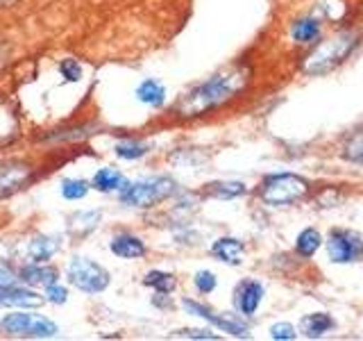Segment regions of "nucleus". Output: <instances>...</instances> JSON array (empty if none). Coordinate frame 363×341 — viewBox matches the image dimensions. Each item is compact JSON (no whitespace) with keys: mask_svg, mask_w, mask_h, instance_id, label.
<instances>
[{"mask_svg":"<svg viewBox=\"0 0 363 341\" xmlns=\"http://www.w3.org/2000/svg\"><path fill=\"white\" fill-rule=\"evenodd\" d=\"M28 175H30V168L23 166V164L0 166V198L9 196V193H14L16 189H21L23 182L28 180Z\"/></svg>","mask_w":363,"mask_h":341,"instance_id":"10","label":"nucleus"},{"mask_svg":"<svg viewBox=\"0 0 363 341\" xmlns=\"http://www.w3.org/2000/svg\"><path fill=\"white\" fill-rule=\"evenodd\" d=\"M45 296H48V301L50 303H57V305H60V303H66V289L64 287H57V284L52 282V284H48V289H45Z\"/></svg>","mask_w":363,"mask_h":341,"instance_id":"30","label":"nucleus"},{"mask_svg":"<svg viewBox=\"0 0 363 341\" xmlns=\"http://www.w3.org/2000/svg\"><path fill=\"white\" fill-rule=\"evenodd\" d=\"M270 337L275 341H291V339H295V330L289 323H277V325H272Z\"/></svg>","mask_w":363,"mask_h":341,"instance_id":"29","label":"nucleus"},{"mask_svg":"<svg viewBox=\"0 0 363 341\" xmlns=\"http://www.w3.org/2000/svg\"><path fill=\"white\" fill-rule=\"evenodd\" d=\"M209 196L213 198H236V196H243L245 193V187L241 185V182H213V185H209Z\"/></svg>","mask_w":363,"mask_h":341,"instance_id":"20","label":"nucleus"},{"mask_svg":"<svg viewBox=\"0 0 363 341\" xmlns=\"http://www.w3.org/2000/svg\"><path fill=\"white\" fill-rule=\"evenodd\" d=\"M175 337H186V339H218L209 330H179L175 332Z\"/></svg>","mask_w":363,"mask_h":341,"instance_id":"31","label":"nucleus"},{"mask_svg":"<svg viewBox=\"0 0 363 341\" xmlns=\"http://www.w3.org/2000/svg\"><path fill=\"white\" fill-rule=\"evenodd\" d=\"M293 41L298 43H311L318 39V34H320V28H318V23L311 21V18H304V21H298L293 26Z\"/></svg>","mask_w":363,"mask_h":341,"instance_id":"19","label":"nucleus"},{"mask_svg":"<svg viewBox=\"0 0 363 341\" xmlns=\"http://www.w3.org/2000/svg\"><path fill=\"white\" fill-rule=\"evenodd\" d=\"M9 3H14V0H0V7H5V5H9Z\"/></svg>","mask_w":363,"mask_h":341,"instance_id":"33","label":"nucleus"},{"mask_svg":"<svg viewBox=\"0 0 363 341\" xmlns=\"http://www.w3.org/2000/svg\"><path fill=\"white\" fill-rule=\"evenodd\" d=\"M327 253L336 264H350L363 255V239L352 230H332L327 239Z\"/></svg>","mask_w":363,"mask_h":341,"instance_id":"7","label":"nucleus"},{"mask_svg":"<svg viewBox=\"0 0 363 341\" xmlns=\"http://www.w3.org/2000/svg\"><path fill=\"white\" fill-rule=\"evenodd\" d=\"M41 303L43 298L34 291L14 289L11 284L9 287H0V310L3 307H39Z\"/></svg>","mask_w":363,"mask_h":341,"instance_id":"11","label":"nucleus"},{"mask_svg":"<svg viewBox=\"0 0 363 341\" xmlns=\"http://www.w3.org/2000/svg\"><path fill=\"white\" fill-rule=\"evenodd\" d=\"M211 253L218 257L220 261H227V264H234L238 266L243 261V253H245V246L238 242V239H230V237H225V239H218V242L213 244L211 248Z\"/></svg>","mask_w":363,"mask_h":341,"instance_id":"12","label":"nucleus"},{"mask_svg":"<svg viewBox=\"0 0 363 341\" xmlns=\"http://www.w3.org/2000/svg\"><path fill=\"white\" fill-rule=\"evenodd\" d=\"M196 287L202 293H211L216 289V276H213V273H209V271H200L198 276H196Z\"/></svg>","mask_w":363,"mask_h":341,"instance_id":"28","label":"nucleus"},{"mask_svg":"<svg viewBox=\"0 0 363 341\" xmlns=\"http://www.w3.org/2000/svg\"><path fill=\"white\" fill-rule=\"evenodd\" d=\"M184 307L191 312V314H196V316H202V318H207L209 323H213L216 328H220L225 330V332H230V335H236V337H245L247 335V325L241 323V321H236V318H227V316H218L216 312H211L209 307H204L196 301H184Z\"/></svg>","mask_w":363,"mask_h":341,"instance_id":"8","label":"nucleus"},{"mask_svg":"<svg viewBox=\"0 0 363 341\" xmlns=\"http://www.w3.org/2000/svg\"><path fill=\"white\" fill-rule=\"evenodd\" d=\"M247 68H232V71L213 75L179 100L177 114L179 117H200V114H207L209 109L220 107L223 102L232 100L247 85Z\"/></svg>","mask_w":363,"mask_h":341,"instance_id":"1","label":"nucleus"},{"mask_svg":"<svg viewBox=\"0 0 363 341\" xmlns=\"http://www.w3.org/2000/svg\"><path fill=\"white\" fill-rule=\"evenodd\" d=\"M354 43H357V39L352 37V34H340L336 39H329V41L320 43L309 57H306L302 71L306 75H320V73L332 71L336 64H340L352 53Z\"/></svg>","mask_w":363,"mask_h":341,"instance_id":"2","label":"nucleus"},{"mask_svg":"<svg viewBox=\"0 0 363 341\" xmlns=\"http://www.w3.org/2000/svg\"><path fill=\"white\" fill-rule=\"evenodd\" d=\"M16 130V123H14V117H11V112L0 102V141L9 139L11 134Z\"/></svg>","mask_w":363,"mask_h":341,"instance_id":"26","label":"nucleus"},{"mask_svg":"<svg viewBox=\"0 0 363 341\" xmlns=\"http://www.w3.org/2000/svg\"><path fill=\"white\" fill-rule=\"evenodd\" d=\"M309 185L306 180L293 173H279V175H270L264 185H261V198L268 205H289L306 196Z\"/></svg>","mask_w":363,"mask_h":341,"instance_id":"4","label":"nucleus"},{"mask_svg":"<svg viewBox=\"0 0 363 341\" xmlns=\"http://www.w3.org/2000/svg\"><path fill=\"white\" fill-rule=\"evenodd\" d=\"M320 232L318 230H313V227H306V230H302L300 232V237H298V244H295V248H298V253L302 255V257H311L318 248H320Z\"/></svg>","mask_w":363,"mask_h":341,"instance_id":"18","label":"nucleus"},{"mask_svg":"<svg viewBox=\"0 0 363 341\" xmlns=\"http://www.w3.org/2000/svg\"><path fill=\"white\" fill-rule=\"evenodd\" d=\"M60 71L68 82H77V80L82 77V68H79V64L75 60H64L60 64Z\"/></svg>","mask_w":363,"mask_h":341,"instance_id":"27","label":"nucleus"},{"mask_svg":"<svg viewBox=\"0 0 363 341\" xmlns=\"http://www.w3.org/2000/svg\"><path fill=\"white\" fill-rule=\"evenodd\" d=\"M21 280L32 287H39V284H52L57 280V271L55 269H45V266H26L21 271Z\"/></svg>","mask_w":363,"mask_h":341,"instance_id":"16","label":"nucleus"},{"mask_svg":"<svg viewBox=\"0 0 363 341\" xmlns=\"http://www.w3.org/2000/svg\"><path fill=\"white\" fill-rule=\"evenodd\" d=\"M175 193V182L168 178H150L134 182V185H125L121 200L130 207H152V205L166 200Z\"/></svg>","mask_w":363,"mask_h":341,"instance_id":"3","label":"nucleus"},{"mask_svg":"<svg viewBox=\"0 0 363 341\" xmlns=\"http://www.w3.org/2000/svg\"><path fill=\"white\" fill-rule=\"evenodd\" d=\"M94 187L98 191H113L125 187V178L118 173L116 168H100L94 175Z\"/></svg>","mask_w":363,"mask_h":341,"instance_id":"17","label":"nucleus"},{"mask_svg":"<svg viewBox=\"0 0 363 341\" xmlns=\"http://www.w3.org/2000/svg\"><path fill=\"white\" fill-rule=\"evenodd\" d=\"M343 157L347 159V162L363 164V130L354 132L345 141V146H343Z\"/></svg>","mask_w":363,"mask_h":341,"instance_id":"22","label":"nucleus"},{"mask_svg":"<svg viewBox=\"0 0 363 341\" xmlns=\"http://www.w3.org/2000/svg\"><path fill=\"white\" fill-rule=\"evenodd\" d=\"M302 332L309 337V339H318V337H323L325 332H329L336 323H334V318L325 314V312H318V314H309V316H304L302 318Z\"/></svg>","mask_w":363,"mask_h":341,"instance_id":"14","label":"nucleus"},{"mask_svg":"<svg viewBox=\"0 0 363 341\" xmlns=\"http://www.w3.org/2000/svg\"><path fill=\"white\" fill-rule=\"evenodd\" d=\"M261 298H264V287L255 280L241 282L234 291V305L243 316H252L261 305Z\"/></svg>","mask_w":363,"mask_h":341,"instance_id":"9","label":"nucleus"},{"mask_svg":"<svg viewBox=\"0 0 363 341\" xmlns=\"http://www.w3.org/2000/svg\"><path fill=\"white\" fill-rule=\"evenodd\" d=\"M66 276L73 287H77L79 291H86V293L105 291L109 284V273L100 264H96V261L84 259V257H75L71 264H68Z\"/></svg>","mask_w":363,"mask_h":341,"instance_id":"5","label":"nucleus"},{"mask_svg":"<svg viewBox=\"0 0 363 341\" xmlns=\"http://www.w3.org/2000/svg\"><path fill=\"white\" fill-rule=\"evenodd\" d=\"M57 248H60V246H57L52 239L41 237V239H37V242H32L30 255H32V259H37V261H45V259H50L55 255Z\"/></svg>","mask_w":363,"mask_h":341,"instance_id":"23","label":"nucleus"},{"mask_svg":"<svg viewBox=\"0 0 363 341\" xmlns=\"http://www.w3.org/2000/svg\"><path fill=\"white\" fill-rule=\"evenodd\" d=\"M3 330L16 337H34V339L57 335V325L50 318H43L39 314H9L7 318H3Z\"/></svg>","mask_w":363,"mask_h":341,"instance_id":"6","label":"nucleus"},{"mask_svg":"<svg viewBox=\"0 0 363 341\" xmlns=\"http://www.w3.org/2000/svg\"><path fill=\"white\" fill-rule=\"evenodd\" d=\"M86 191H89V185L84 180H64V185H62V193H64V198H68V200L84 198Z\"/></svg>","mask_w":363,"mask_h":341,"instance_id":"24","label":"nucleus"},{"mask_svg":"<svg viewBox=\"0 0 363 341\" xmlns=\"http://www.w3.org/2000/svg\"><path fill=\"white\" fill-rule=\"evenodd\" d=\"M14 282V278H11V273L7 269H0V287H9V284Z\"/></svg>","mask_w":363,"mask_h":341,"instance_id":"32","label":"nucleus"},{"mask_svg":"<svg viewBox=\"0 0 363 341\" xmlns=\"http://www.w3.org/2000/svg\"><path fill=\"white\" fill-rule=\"evenodd\" d=\"M111 253L125 259H136L145 255V246L141 239H136L132 234H121L111 242Z\"/></svg>","mask_w":363,"mask_h":341,"instance_id":"13","label":"nucleus"},{"mask_svg":"<svg viewBox=\"0 0 363 341\" xmlns=\"http://www.w3.org/2000/svg\"><path fill=\"white\" fill-rule=\"evenodd\" d=\"M136 96H139V100L145 102V105L159 107V105H164L166 91H164L162 85L157 82V80H145V82L139 89H136Z\"/></svg>","mask_w":363,"mask_h":341,"instance_id":"15","label":"nucleus"},{"mask_svg":"<svg viewBox=\"0 0 363 341\" xmlns=\"http://www.w3.org/2000/svg\"><path fill=\"white\" fill-rule=\"evenodd\" d=\"M147 287H155L159 293H170L175 289V278L170 276V273H164V271H150L143 280Z\"/></svg>","mask_w":363,"mask_h":341,"instance_id":"21","label":"nucleus"},{"mask_svg":"<svg viewBox=\"0 0 363 341\" xmlns=\"http://www.w3.org/2000/svg\"><path fill=\"white\" fill-rule=\"evenodd\" d=\"M147 153V148L143 144H136V141H128V144H118L116 146V155L123 159H139Z\"/></svg>","mask_w":363,"mask_h":341,"instance_id":"25","label":"nucleus"}]
</instances>
